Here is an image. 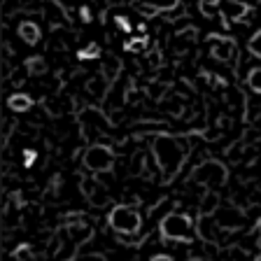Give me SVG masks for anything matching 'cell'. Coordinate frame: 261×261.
Masks as SVG:
<instances>
[{
  "instance_id": "6da1fadb",
  "label": "cell",
  "mask_w": 261,
  "mask_h": 261,
  "mask_svg": "<svg viewBox=\"0 0 261 261\" xmlns=\"http://www.w3.org/2000/svg\"><path fill=\"white\" fill-rule=\"evenodd\" d=\"M152 156L163 175V182H170V179L182 170V166H185L187 149L182 147V142L175 136L156 133V136L152 138Z\"/></svg>"
},
{
  "instance_id": "7a4b0ae2",
  "label": "cell",
  "mask_w": 261,
  "mask_h": 261,
  "mask_svg": "<svg viewBox=\"0 0 261 261\" xmlns=\"http://www.w3.org/2000/svg\"><path fill=\"white\" fill-rule=\"evenodd\" d=\"M159 231H161L163 240L191 245L196 238V222L191 219V215H185V212H168L161 219Z\"/></svg>"
},
{
  "instance_id": "3957f363",
  "label": "cell",
  "mask_w": 261,
  "mask_h": 261,
  "mask_svg": "<svg viewBox=\"0 0 261 261\" xmlns=\"http://www.w3.org/2000/svg\"><path fill=\"white\" fill-rule=\"evenodd\" d=\"M108 224L114 233H117V238H119V236H130V238H136L142 228V217L133 205H117L110 210Z\"/></svg>"
},
{
  "instance_id": "277c9868",
  "label": "cell",
  "mask_w": 261,
  "mask_h": 261,
  "mask_svg": "<svg viewBox=\"0 0 261 261\" xmlns=\"http://www.w3.org/2000/svg\"><path fill=\"white\" fill-rule=\"evenodd\" d=\"M226 179H228V170L217 159H205L191 170V182L203 187H222L226 185Z\"/></svg>"
},
{
  "instance_id": "5b68a950",
  "label": "cell",
  "mask_w": 261,
  "mask_h": 261,
  "mask_svg": "<svg viewBox=\"0 0 261 261\" xmlns=\"http://www.w3.org/2000/svg\"><path fill=\"white\" fill-rule=\"evenodd\" d=\"M84 166L91 173H108L114 166V152L108 145H91L84 152Z\"/></svg>"
},
{
  "instance_id": "8992f818",
  "label": "cell",
  "mask_w": 261,
  "mask_h": 261,
  "mask_svg": "<svg viewBox=\"0 0 261 261\" xmlns=\"http://www.w3.org/2000/svg\"><path fill=\"white\" fill-rule=\"evenodd\" d=\"M207 44H210L212 59L222 61V63H233L238 56V44L236 40L224 38V35H207Z\"/></svg>"
},
{
  "instance_id": "52a82bcc",
  "label": "cell",
  "mask_w": 261,
  "mask_h": 261,
  "mask_svg": "<svg viewBox=\"0 0 261 261\" xmlns=\"http://www.w3.org/2000/svg\"><path fill=\"white\" fill-rule=\"evenodd\" d=\"M215 222H217V226L222 228V231H238V228L245 226V222H247V215L245 212H240L238 207L233 205H219L217 212H215Z\"/></svg>"
},
{
  "instance_id": "ba28073f",
  "label": "cell",
  "mask_w": 261,
  "mask_h": 261,
  "mask_svg": "<svg viewBox=\"0 0 261 261\" xmlns=\"http://www.w3.org/2000/svg\"><path fill=\"white\" fill-rule=\"evenodd\" d=\"M250 3H243V0H219V16H222L224 26L245 19L250 14Z\"/></svg>"
},
{
  "instance_id": "9c48e42d",
  "label": "cell",
  "mask_w": 261,
  "mask_h": 261,
  "mask_svg": "<svg viewBox=\"0 0 261 261\" xmlns=\"http://www.w3.org/2000/svg\"><path fill=\"white\" fill-rule=\"evenodd\" d=\"M110 89H112V82L108 80V77H103V72L96 77H91V80L87 82V91L91 93L96 100H105L110 93Z\"/></svg>"
},
{
  "instance_id": "30bf717a",
  "label": "cell",
  "mask_w": 261,
  "mask_h": 261,
  "mask_svg": "<svg viewBox=\"0 0 261 261\" xmlns=\"http://www.w3.org/2000/svg\"><path fill=\"white\" fill-rule=\"evenodd\" d=\"M217 222H215V217H207V215H201L198 217V222H196V233L201 236L205 243H215L217 240Z\"/></svg>"
},
{
  "instance_id": "8fae6325",
  "label": "cell",
  "mask_w": 261,
  "mask_h": 261,
  "mask_svg": "<svg viewBox=\"0 0 261 261\" xmlns=\"http://www.w3.org/2000/svg\"><path fill=\"white\" fill-rule=\"evenodd\" d=\"M7 108L16 114H26L28 110L33 108V98L28 96V93L16 91V93H12V96H7Z\"/></svg>"
},
{
  "instance_id": "7c38bea8",
  "label": "cell",
  "mask_w": 261,
  "mask_h": 261,
  "mask_svg": "<svg viewBox=\"0 0 261 261\" xmlns=\"http://www.w3.org/2000/svg\"><path fill=\"white\" fill-rule=\"evenodd\" d=\"M19 38L26 44H38L40 38H42V31L35 21H21L19 23Z\"/></svg>"
},
{
  "instance_id": "4fadbf2b",
  "label": "cell",
  "mask_w": 261,
  "mask_h": 261,
  "mask_svg": "<svg viewBox=\"0 0 261 261\" xmlns=\"http://www.w3.org/2000/svg\"><path fill=\"white\" fill-rule=\"evenodd\" d=\"M126 87H124V82H112V89H110L108 93V100H110V108H117L119 110L121 105L126 103Z\"/></svg>"
},
{
  "instance_id": "5bb4252c",
  "label": "cell",
  "mask_w": 261,
  "mask_h": 261,
  "mask_svg": "<svg viewBox=\"0 0 261 261\" xmlns=\"http://www.w3.org/2000/svg\"><path fill=\"white\" fill-rule=\"evenodd\" d=\"M121 72V61L117 56H105L103 59V77H108L110 82H114Z\"/></svg>"
},
{
  "instance_id": "9a60e30c",
  "label": "cell",
  "mask_w": 261,
  "mask_h": 261,
  "mask_svg": "<svg viewBox=\"0 0 261 261\" xmlns=\"http://www.w3.org/2000/svg\"><path fill=\"white\" fill-rule=\"evenodd\" d=\"M65 233L68 236H72V238L77 240V245L80 243H84V240H89L91 238V226H87V224H70V226L65 228Z\"/></svg>"
},
{
  "instance_id": "2e32d148",
  "label": "cell",
  "mask_w": 261,
  "mask_h": 261,
  "mask_svg": "<svg viewBox=\"0 0 261 261\" xmlns=\"http://www.w3.org/2000/svg\"><path fill=\"white\" fill-rule=\"evenodd\" d=\"M217 207H219V194L217 191H207L205 198H203V203H201V215L212 217V215L217 212Z\"/></svg>"
},
{
  "instance_id": "e0dca14e",
  "label": "cell",
  "mask_w": 261,
  "mask_h": 261,
  "mask_svg": "<svg viewBox=\"0 0 261 261\" xmlns=\"http://www.w3.org/2000/svg\"><path fill=\"white\" fill-rule=\"evenodd\" d=\"M26 70L35 77H42L44 72H47V63H44V59H40V56H31V59L26 61Z\"/></svg>"
},
{
  "instance_id": "ac0fdd59",
  "label": "cell",
  "mask_w": 261,
  "mask_h": 261,
  "mask_svg": "<svg viewBox=\"0 0 261 261\" xmlns=\"http://www.w3.org/2000/svg\"><path fill=\"white\" fill-rule=\"evenodd\" d=\"M77 56H80L82 61H93V59H98V56H100V44H98V42L84 44V47L77 51Z\"/></svg>"
},
{
  "instance_id": "d6986e66",
  "label": "cell",
  "mask_w": 261,
  "mask_h": 261,
  "mask_svg": "<svg viewBox=\"0 0 261 261\" xmlns=\"http://www.w3.org/2000/svg\"><path fill=\"white\" fill-rule=\"evenodd\" d=\"M198 10H201L203 16H219V0H201L198 3Z\"/></svg>"
},
{
  "instance_id": "ffe728a7",
  "label": "cell",
  "mask_w": 261,
  "mask_h": 261,
  "mask_svg": "<svg viewBox=\"0 0 261 261\" xmlns=\"http://www.w3.org/2000/svg\"><path fill=\"white\" fill-rule=\"evenodd\" d=\"M247 87H250L254 93H259V96H261V68L250 70V75H247Z\"/></svg>"
},
{
  "instance_id": "44dd1931",
  "label": "cell",
  "mask_w": 261,
  "mask_h": 261,
  "mask_svg": "<svg viewBox=\"0 0 261 261\" xmlns=\"http://www.w3.org/2000/svg\"><path fill=\"white\" fill-rule=\"evenodd\" d=\"M247 51H250L252 56H256V59H261V28L250 38V42H247Z\"/></svg>"
},
{
  "instance_id": "7402d4cb",
  "label": "cell",
  "mask_w": 261,
  "mask_h": 261,
  "mask_svg": "<svg viewBox=\"0 0 261 261\" xmlns=\"http://www.w3.org/2000/svg\"><path fill=\"white\" fill-rule=\"evenodd\" d=\"M136 7H138V12H142L145 16H159V10L154 7V3H149V5H147V3H138Z\"/></svg>"
},
{
  "instance_id": "603a6c76",
  "label": "cell",
  "mask_w": 261,
  "mask_h": 261,
  "mask_svg": "<svg viewBox=\"0 0 261 261\" xmlns=\"http://www.w3.org/2000/svg\"><path fill=\"white\" fill-rule=\"evenodd\" d=\"M145 47H147V40L145 38H136L133 42H126V49H128V51H142Z\"/></svg>"
},
{
  "instance_id": "cb8c5ba5",
  "label": "cell",
  "mask_w": 261,
  "mask_h": 261,
  "mask_svg": "<svg viewBox=\"0 0 261 261\" xmlns=\"http://www.w3.org/2000/svg\"><path fill=\"white\" fill-rule=\"evenodd\" d=\"M35 156H38V154H35V149H26V152H23V166H26V168H31L33 161H35Z\"/></svg>"
},
{
  "instance_id": "d4e9b609",
  "label": "cell",
  "mask_w": 261,
  "mask_h": 261,
  "mask_svg": "<svg viewBox=\"0 0 261 261\" xmlns=\"http://www.w3.org/2000/svg\"><path fill=\"white\" fill-rule=\"evenodd\" d=\"M14 256H16V259H26V256H28V245H21V247L14 252Z\"/></svg>"
},
{
  "instance_id": "484cf974",
  "label": "cell",
  "mask_w": 261,
  "mask_h": 261,
  "mask_svg": "<svg viewBox=\"0 0 261 261\" xmlns=\"http://www.w3.org/2000/svg\"><path fill=\"white\" fill-rule=\"evenodd\" d=\"M114 21L119 23V28H124V31H130V23H128V19H124V16H117Z\"/></svg>"
},
{
  "instance_id": "4316f807",
  "label": "cell",
  "mask_w": 261,
  "mask_h": 261,
  "mask_svg": "<svg viewBox=\"0 0 261 261\" xmlns=\"http://www.w3.org/2000/svg\"><path fill=\"white\" fill-rule=\"evenodd\" d=\"M149 261H175V259H173L170 254H154Z\"/></svg>"
},
{
  "instance_id": "83f0119b",
  "label": "cell",
  "mask_w": 261,
  "mask_h": 261,
  "mask_svg": "<svg viewBox=\"0 0 261 261\" xmlns=\"http://www.w3.org/2000/svg\"><path fill=\"white\" fill-rule=\"evenodd\" d=\"M89 261H105V259H103V256H98V254H96V256H89Z\"/></svg>"
},
{
  "instance_id": "f1b7e54d",
  "label": "cell",
  "mask_w": 261,
  "mask_h": 261,
  "mask_svg": "<svg viewBox=\"0 0 261 261\" xmlns=\"http://www.w3.org/2000/svg\"><path fill=\"white\" fill-rule=\"evenodd\" d=\"M189 261H207V259H198V256H194V259H189Z\"/></svg>"
}]
</instances>
